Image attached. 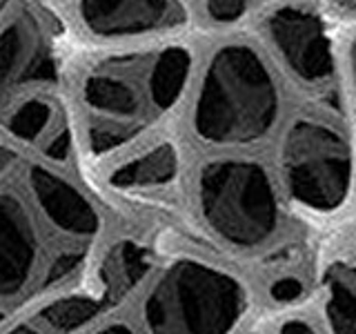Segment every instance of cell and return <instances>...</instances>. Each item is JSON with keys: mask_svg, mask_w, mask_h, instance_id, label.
Masks as SVG:
<instances>
[{"mask_svg": "<svg viewBox=\"0 0 356 334\" xmlns=\"http://www.w3.org/2000/svg\"><path fill=\"white\" fill-rule=\"evenodd\" d=\"M98 334H134L127 326H109V328H105V330H100Z\"/></svg>", "mask_w": 356, "mask_h": 334, "instance_id": "cell-17", "label": "cell"}, {"mask_svg": "<svg viewBox=\"0 0 356 334\" xmlns=\"http://www.w3.org/2000/svg\"><path fill=\"white\" fill-rule=\"evenodd\" d=\"M281 334H314V330H312L305 321H287L285 326L281 328Z\"/></svg>", "mask_w": 356, "mask_h": 334, "instance_id": "cell-15", "label": "cell"}, {"mask_svg": "<svg viewBox=\"0 0 356 334\" xmlns=\"http://www.w3.org/2000/svg\"><path fill=\"white\" fill-rule=\"evenodd\" d=\"M29 185L36 194L33 198L38 207L60 232H67L72 239L83 243L96 237L100 218L94 205L72 181L47 170L44 165H33L29 170Z\"/></svg>", "mask_w": 356, "mask_h": 334, "instance_id": "cell-10", "label": "cell"}, {"mask_svg": "<svg viewBox=\"0 0 356 334\" xmlns=\"http://www.w3.org/2000/svg\"><path fill=\"white\" fill-rule=\"evenodd\" d=\"M352 76H354V92H356V40L352 45Z\"/></svg>", "mask_w": 356, "mask_h": 334, "instance_id": "cell-18", "label": "cell"}, {"mask_svg": "<svg viewBox=\"0 0 356 334\" xmlns=\"http://www.w3.org/2000/svg\"><path fill=\"white\" fill-rule=\"evenodd\" d=\"M198 198L207 225L236 248H256L278 228L274 187L259 163H207L198 176Z\"/></svg>", "mask_w": 356, "mask_h": 334, "instance_id": "cell-4", "label": "cell"}, {"mask_svg": "<svg viewBox=\"0 0 356 334\" xmlns=\"http://www.w3.org/2000/svg\"><path fill=\"white\" fill-rule=\"evenodd\" d=\"M265 31L285 65L300 81L323 83L332 76V51L325 27L314 11L278 7L265 20Z\"/></svg>", "mask_w": 356, "mask_h": 334, "instance_id": "cell-8", "label": "cell"}, {"mask_svg": "<svg viewBox=\"0 0 356 334\" xmlns=\"http://www.w3.org/2000/svg\"><path fill=\"white\" fill-rule=\"evenodd\" d=\"M327 321L332 334H356V267L339 261L325 272Z\"/></svg>", "mask_w": 356, "mask_h": 334, "instance_id": "cell-12", "label": "cell"}, {"mask_svg": "<svg viewBox=\"0 0 356 334\" xmlns=\"http://www.w3.org/2000/svg\"><path fill=\"white\" fill-rule=\"evenodd\" d=\"M192 65V49L178 42L87 61L76 74V109L89 154L105 159L161 125L183 98Z\"/></svg>", "mask_w": 356, "mask_h": 334, "instance_id": "cell-1", "label": "cell"}, {"mask_svg": "<svg viewBox=\"0 0 356 334\" xmlns=\"http://www.w3.org/2000/svg\"><path fill=\"white\" fill-rule=\"evenodd\" d=\"M178 174V150L170 141L156 143L138 156L120 163L109 176L118 189H152L172 183Z\"/></svg>", "mask_w": 356, "mask_h": 334, "instance_id": "cell-11", "label": "cell"}, {"mask_svg": "<svg viewBox=\"0 0 356 334\" xmlns=\"http://www.w3.org/2000/svg\"><path fill=\"white\" fill-rule=\"evenodd\" d=\"M76 14L89 36L107 42L161 38L187 22L181 0H78Z\"/></svg>", "mask_w": 356, "mask_h": 334, "instance_id": "cell-7", "label": "cell"}, {"mask_svg": "<svg viewBox=\"0 0 356 334\" xmlns=\"http://www.w3.org/2000/svg\"><path fill=\"white\" fill-rule=\"evenodd\" d=\"M303 294V283L294 276H283L272 285V296L281 303H287V301H294Z\"/></svg>", "mask_w": 356, "mask_h": 334, "instance_id": "cell-14", "label": "cell"}, {"mask_svg": "<svg viewBox=\"0 0 356 334\" xmlns=\"http://www.w3.org/2000/svg\"><path fill=\"white\" fill-rule=\"evenodd\" d=\"M245 312V289L203 263L170 267L145 305L152 334H229Z\"/></svg>", "mask_w": 356, "mask_h": 334, "instance_id": "cell-3", "label": "cell"}, {"mask_svg": "<svg viewBox=\"0 0 356 334\" xmlns=\"http://www.w3.org/2000/svg\"><path fill=\"white\" fill-rule=\"evenodd\" d=\"M278 109L281 96L265 61L250 45L227 42L200 78L192 127L209 145H250L272 132Z\"/></svg>", "mask_w": 356, "mask_h": 334, "instance_id": "cell-2", "label": "cell"}, {"mask_svg": "<svg viewBox=\"0 0 356 334\" xmlns=\"http://www.w3.org/2000/svg\"><path fill=\"white\" fill-rule=\"evenodd\" d=\"M281 165L289 194L300 205L332 212L348 196L352 156L337 129L316 120H296L285 134Z\"/></svg>", "mask_w": 356, "mask_h": 334, "instance_id": "cell-6", "label": "cell"}, {"mask_svg": "<svg viewBox=\"0 0 356 334\" xmlns=\"http://www.w3.org/2000/svg\"><path fill=\"white\" fill-rule=\"evenodd\" d=\"M334 3L343 7H356V0H334Z\"/></svg>", "mask_w": 356, "mask_h": 334, "instance_id": "cell-20", "label": "cell"}, {"mask_svg": "<svg viewBox=\"0 0 356 334\" xmlns=\"http://www.w3.org/2000/svg\"><path fill=\"white\" fill-rule=\"evenodd\" d=\"M40 263V237L27 203L0 192V296L27 292Z\"/></svg>", "mask_w": 356, "mask_h": 334, "instance_id": "cell-9", "label": "cell"}, {"mask_svg": "<svg viewBox=\"0 0 356 334\" xmlns=\"http://www.w3.org/2000/svg\"><path fill=\"white\" fill-rule=\"evenodd\" d=\"M207 11L216 20H236L245 11V0H207Z\"/></svg>", "mask_w": 356, "mask_h": 334, "instance_id": "cell-13", "label": "cell"}, {"mask_svg": "<svg viewBox=\"0 0 356 334\" xmlns=\"http://www.w3.org/2000/svg\"><path fill=\"white\" fill-rule=\"evenodd\" d=\"M11 334H38L36 330H31L29 326H22V328H18V330H14Z\"/></svg>", "mask_w": 356, "mask_h": 334, "instance_id": "cell-19", "label": "cell"}, {"mask_svg": "<svg viewBox=\"0 0 356 334\" xmlns=\"http://www.w3.org/2000/svg\"><path fill=\"white\" fill-rule=\"evenodd\" d=\"M65 72V42L49 9L33 0L0 5V107L40 94Z\"/></svg>", "mask_w": 356, "mask_h": 334, "instance_id": "cell-5", "label": "cell"}, {"mask_svg": "<svg viewBox=\"0 0 356 334\" xmlns=\"http://www.w3.org/2000/svg\"><path fill=\"white\" fill-rule=\"evenodd\" d=\"M11 163H14V150L0 143V174H5Z\"/></svg>", "mask_w": 356, "mask_h": 334, "instance_id": "cell-16", "label": "cell"}]
</instances>
